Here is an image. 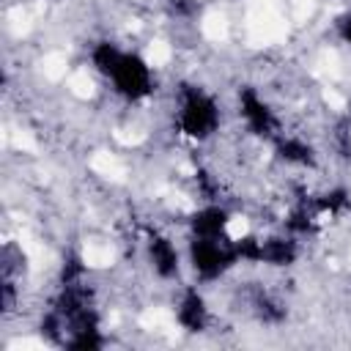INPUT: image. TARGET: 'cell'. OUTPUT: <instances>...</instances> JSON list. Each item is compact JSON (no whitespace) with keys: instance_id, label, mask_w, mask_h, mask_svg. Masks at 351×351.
Wrapping results in <instances>:
<instances>
[{"instance_id":"6","label":"cell","mask_w":351,"mask_h":351,"mask_svg":"<svg viewBox=\"0 0 351 351\" xmlns=\"http://www.w3.org/2000/svg\"><path fill=\"white\" fill-rule=\"evenodd\" d=\"M173 321L178 324L181 332H192V335L206 332V326L211 321V310L197 285H189L178 293L176 307H173Z\"/></svg>"},{"instance_id":"9","label":"cell","mask_w":351,"mask_h":351,"mask_svg":"<svg viewBox=\"0 0 351 351\" xmlns=\"http://www.w3.org/2000/svg\"><path fill=\"white\" fill-rule=\"evenodd\" d=\"M332 30H335L337 41L351 49V8H343L332 16Z\"/></svg>"},{"instance_id":"2","label":"cell","mask_w":351,"mask_h":351,"mask_svg":"<svg viewBox=\"0 0 351 351\" xmlns=\"http://www.w3.org/2000/svg\"><path fill=\"white\" fill-rule=\"evenodd\" d=\"M173 121L178 134H184L192 143H208L222 129V107L219 99L195 82H181L176 88V104H173Z\"/></svg>"},{"instance_id":"3","label":"cell","mask_w":351,"mask_h":351,"mask_svg":"<svg viewBox=\"0 0 351 351\" xmlns=\"http://www.w3.org/2000/svg\"><path fill=\"white\" fill-rule=\"evenodd\" d=\"M184 252L197 282H217L241 261L239 236H189Z\"/></svg>"},{"instance_id":"1","label":"cell","mask_w":351,"mask_h":351,"mask_svg":"<svg viewBox=\"0 0 351 351\" xmlns=\"http://www.w3.org/2000/svg\"><path fill=\"white\" fill-rule=\"evenodd\" d=\"M90 69L112 85L123 101H145L156 88V74L148 58L137 49H126L118 41L101 38L90 47Z\"/></svg>"},{"instance_id":"7","label":"cell","mask_w":351,"mask_h":351,"mask_svg":"<svg viewBox=\"0 0 351 351\" xmlns=\"http://www.w3.org/2000/svg\"><path fill=\"white\" fill-rule=\"evenodd\" d=\"M189 236H236L233 233V214L222 203H203L186 219Z\"/></svg>"},{"instance_id":"5","label":"cell","mask_w":351,"mask_h":351,"mask_svg":"<svg viewBox=\"0 0 351 351\" xmlns=\"http://www.w3.org/2000/svg\"><path fill=\"white\" fill-rule=\"evenodd\" d=\"M143 258L159 282H178L186 269V252L165 230H151L143 241Z\"/></svg>"},{"instance_id":"4","label":"cell","mask_w":351,"mask_h":351,"mask_svg":"<svg viewBox=\"0 0 351 351\" xmlns=\"http://www.w3.org/2000/svg\"><path fill=\"white\" fill-rule=\"evenodd\" d=\"M236 112H239V121L244 123L247 134H252V137H258L263 143H271L282 132L277 110L271 107V101L258 88H250V85L239 88V93H236Z\"/></svg>"},{"instance_id":"8","label":"cell","mask_w":351,"mask_h":351,"mask_svg":"<svg viewBox=\"0 0 351 351\" xmlns=\"http://www.w3.org/2000/svg\"><path fill=\"white\" fill-rule=\"evenodd\" d=\"M269 145H271L274 156H277L282 165H288V167H299V170L315 167L318 154H315L313 143H310L307 137H302V134H291V132L282 129Z\"/></svg>"}]
</instances>
